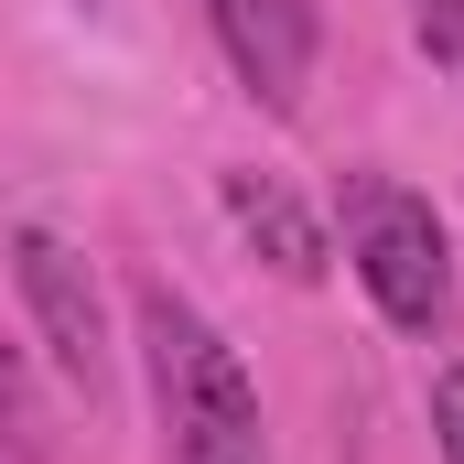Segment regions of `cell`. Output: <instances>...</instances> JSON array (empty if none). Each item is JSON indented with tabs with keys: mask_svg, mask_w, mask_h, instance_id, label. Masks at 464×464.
Wrapping results in <instances>:
<instances>
[{
	"mask_svg": "<svg viewBox=\"0 0 464 464\" xmlns=\"http://www.w3.org/2000/svg\"><path fill=\"white\" fill-rule=\"evenodd\" d=\"M140 346H151V400H162L173 464H259V389L184 292H162V281L140 292Z\"/></svg>",
	"mask_w": 464,
	"mask_h": 464,
	"instance_id": "cell-1",
	"label": "cell"
},
{
	"mask_svg": "<svg viewBox=\"0 0 464 464\" xmlns=\"http://www.w3.org/2000/svg\"><path fill=\"white\" fill-rule=\"evenodd\" d=\"M346 259L400 335H443L454 324V237L411 184H378V173L346 184Z\"/></svg>",
	"mask_w": 464,
	"mask_h": 464,
	"instance_id": "cell-2",
	"label": "cell"
},
{
	"mask_svg": "<svg viewBox=\"0 0 464 464\" xmlns=\"http://www.w3.org/2000/svg\"><path fill=\"white\" fill-rule=\"evenodd\" d=\"M11 281H22V303H33L54 367H65L87 400H109V324H98V281H87V259H76L54 227H22V237H11Z\"/></svg>",
	"mask_w": 464,
	"mask_h": 464,
	"instance_id": "cell-3",
	"label": "cell"
},
{
	"mask_svg": "<svg viewBox=\"0 0 464 464\" xmlns=\"http://www.w3.org/2000/svg\"><path fill=\"white\" fill-rule=\"evenodd\" d=\"M217 11V44L248 76V98L270 109H303V76H314V0H206Z\"/></svg>",
	"mask_w": 464,
	"mask_h": 464,
	"instance_id": "cell-4",
	"label": "cell"
},
{
	"mask_svg": "<svg viewBox=\"0 0 464 464\" xmlns=\"http://www.w3.org/2000/svg\"><path fill=\"white\" fill-rule=\"evenodd\" d=\"M227 217H237V237H248L281 281H324V227L303 217V195H292L281 173H227Z\"/></svg>",
	"mask_w": 464,
	"mask_h": 464,
	"instance_id": "cell-5",
	"label": "cell"
},
{
	"mask_svg": "<svg viewBox=\"0 0 464 464\" xmlns=\"http://www.w3.org/2000/svg\"><path fill=\"white\" fill-rule=\"evenodd\" d=\"M0 454L11 464H44V443H33V389H22V356L0 346Z\"/></svg>",
	"mask_w": 464,
	"mask_h": 464,
	"instance_id": "cell-6",
	"label": "cell"
},
{
	"mask_svg": "<svg viewBox=\"0 0 464 464\" xmlns=\"http://www.w3.org/2000/svg\"><path fill=\"white\" fill-rule=\"evenodd\" d=\"M432 443H443V464H464V367L432 378Z\"/></svg>",
	"mask_w": 464,
	"mask_h": 464,
	"instance_id": "cell-7",
	"label": "cell"
},
{
	"mask_svg": "<svg viewBox=\"0 0 464 464\" xmlns=\"http://www.w3.org/2000/svg\"><path fill=\"white\" fill-rule=\"evenodd\" d=\"M421 54L432 65H464V0H421Z\"/></svg>",
	"mask_w": 464,
	"mask_h": 464,
	"instance_id": "cell-8",
	"label": "cell"
}]
</instances>
